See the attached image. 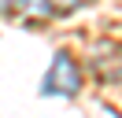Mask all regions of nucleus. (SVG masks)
Returning a JSON list of instances; mask_svg holds the SVG:
<instances>
[{"label": "nucleus", "instance_id": "nucleus-2", "mask_svg": "<svg viewBox=\"0 0 122 118\" xmlns=\"http://www.w3.org/2000/svg\"><path fill=\"white\" fill-rule=\"evenodd\" d=\"M78 0H48V7H56V11H70Z\"/></svg>", "mask_w": 122, "mask_h": 118}, {"label": "nucleus", "instance_id": "nucleus-1", "mask_svg": "<svg viewBox=\"0 0 122 118\" xmlns=\"http://www.w3.org/2000/svg\"><path fill=\"white\" fill-rule=\"evenodd\" d=\"M78 88H81V70H78V63L70 55L59 52L45 74V92L48 96H74Z\"/></svg>", "mask_w": 122, "mask_h": 118}, {"label": "nucleus", "instance_id": "nucleus-3", "mask_svg": "<svg viewBox=\"0 0 122 118\" xmlns=\"http://www.w3.org/2000/svg\"><path fill=\"white\" fill-rule=\"evenodd\" d=\"M15 7V0H0V11H11Z\"/></svg>", "mask_w": 122, "mask_h": 118}]
</instances>
